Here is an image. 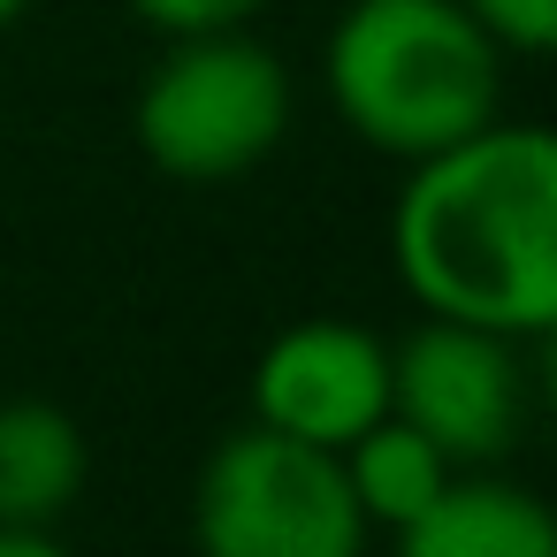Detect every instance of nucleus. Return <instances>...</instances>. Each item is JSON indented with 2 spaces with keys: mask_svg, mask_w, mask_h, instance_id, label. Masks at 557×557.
Wrapping results in <instances>:
<instances>
[{
  "mask_svg": "<svg viewBox=\"0 0 557 557\" xmlns=\"http://www.w3.org/2000/svg\"><path fill=\"white\" fill-rule=\"evenodd\" d=\"M252 420L321 450H344L389 412V344L359 321H290L252 359Z\"/></svg>",
  "mask_w": 557,
  "mask_h": 557,
  "instance_id": "6",
  "label": "nucleus"
},
{
  "mask_svg": "<svg viewBox=\"0 0 557 557\" xmlns=\"http://www.w3.org/2000/svg\"><path fill=\"white\" fill-rule=\"evenodd\" d=\"M527 382H534V405L557 420V321L534 336V359H527Z\"/></svg>",
  "mask_w": 557,
  "mask_h": 557,
  "instance_id": "12",
  "label": "nucleus"
},
{
  "mask_svg": "<svg viewBox=\"0 0 557 557\" xmlns=\"http://www.w3.org/2000/svg\"><path fill=\"white\" fill-rule=\"evenodd\" d=\"M0 557H77L54 527H0Z\"/></svg>",
  "mask_w": 557,
  "mask_h": 557,
  "instance_id": "13",
  "label": "nucleus"
},
{
  "mask_svg": "<svg viewBox=\"0 0 557 557\" xmlns=\"http://www.w3.org/2000/svg\"><path fill=\"white\" fill-rule=\"evenodd\" d=\"M336 466H344V481H351V504H359V519L374 527V534H397L420 504H435V488L458 473L420 428H405L397 412H382L374 428H359L344 450H336Z\"/></svg>",
  "mask_w": 557,
  "mask_h": 557,
  "instance_id": "9",
  "label": "nucleus"
},
{
  "mask_svg": "<svg viewBox=\"0 0 557 557\" xmlns=\"http://www.w3.org/2000/svg\"><path fill=\"white\" fill-rule=\"evenodd\" d=\"M466 16L504 54H557V0H466Z\"/></svg>",
  "mask_w": 557,
  "mask_h": 557,
  "instance_id": "10",
  "label": "nucleus"
},
{
  "mask_svg": "<svg viewBox=\"0 0 557 557\" xmlns=\"http://www.w3.org/2000/svg\"><path fill=\"white\" fill-rule=\"evenodd\" d=\"M389 260L420 313L534 344L557 321V131L496 115L405 161Z\"/></svg>",
  "mask_w": 557,
  "mask_h": 557,
  "instance_id": "1",
  "label": "nucleus"
},
{
  "mask_svg": "<svg viewBox=\"0 0 557 557\" xmlns=\"http://www.w3.org/2000/svg\"><path fill=\"white\" fill-rule=\"evenodd\" d=\"M534 382L511 336L428 313L405 344H389V412L420 428L450 466H496L527 428Z\"/></svg>",
  "mask_w": 557,
  "mask_h": 557,
  "instance_id": "5",
  "label": "nucleus"
},
{
  "mask_svg": "<svg viewBox=\"0 0 557 557\" xmlns=\"http://www.w3.org/2000/svg\"><path fill=\"white\" fill-rule=\"evenodd\" d=\"M367 542L374 527L359 519L336 450L260 420L230 428L191 481L199 557H367Z\"/></svg>",
  "mask_w": 557,
  "mask_h": 557,
  "instance_id": "4",
  "label": "nucleus"
},
{
  "mask_svg": "<svg viewBox=\"0 0 557 557\" xmlns=\"http://www.w3.org/2000/svg\"><path fill=\"white\" fill-rule=\"evenodd\" d=\"M138 24H153L161 39H184V32H230V24H252L268 0H123Z\"/></svg>",
  "mask_w": 557,
  "mask_h": 557,
  "instance_id": "11",
  "label": "nucleus"
},
{
  "mask_svg": "<svg viewBox=\"0 0 557 557\" xmlns=\"http://www.w3.org/2000/svg\"><path fill=\"white\" fill-rule=\"evenodd\" d=\"M24 16H32V0H0V32H16Z\"/></svg>",
  "mask_w": 557,
  "mask_h": 557,
  "instance_id": "14",
  "label": "nucleus"
},
{
  "mask_svg": "<svg viewBox=\"0 0 557 557\" xmlns=\"http://www.w3.org/2000/svg\"><path fill=\"white\" fill-rule=\"evenodd\" d=\"M504 62L466 0H344L321 85L367 153L428 161L504 115Z\"/></svg>",
  "mask_w": 557,
  "mask_h": 557,
  "instance_id": "2",
  "label": "nucleus"
},
{
  "mask_svg": "<svg viewBox=\"0 0 557 557\" xmlns=\"http://www.w3.org/2000/svg\"><path fill=\"white\" fill-rule=\"evenodd\" d=\"M290 115H298V92L283 54L260 47L245 24H230V32L169 39V54L138 85L131 131L169 184H237L283 153Z\"/></svg>",
  "mask_w": 557,
  "mask_h": 557,
  "instance_id": "3",
  "label": "nucleus"
},
{
  "mask_svg": "<svg viewBox=\"0 0 557 557\" xmlns=\"http://www.w3.org/2000/svg\"><path fill=\"white\" fill-rule=\"evenodd\" d=\"M92 481V443L77 412L47 397L0 405V527H62Z\"/></svg>",
  "mask_w": 557,
  "mask_h": 557,
  "instance_id": "8",
  "label": "nucleus"
},
{
  "mask_svg": "<svg viewBox=\"0 0 557 557\" xmlns=\"http://www.w3.org/2000/svg\"><path fill=\"white\" fill-rule=\"evenodd\" d=\"M389 542L397 557H557V511L496 466H458Z\"/></svg>",
  "mask_w": 557,
  "mask_h": 557,
  "instance_id": "7",
  "label": "nucleus"
}]
</instances>
